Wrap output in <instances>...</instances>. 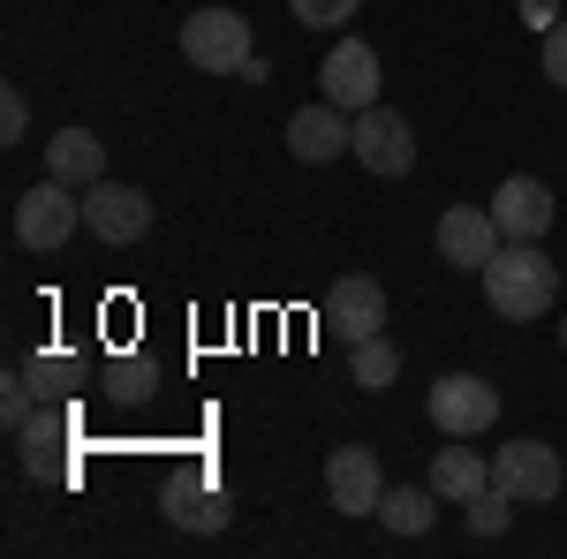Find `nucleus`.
<instances>
[{
	"instance_id": "nucleus-1",
	"label": "nucleus",
	"mask_w": 567,
	"mask_h": 559,
	"mask_svg": "<svg viewBox=\"0 0 567 559\" xmlns=\"http://www.w3.org/2000/svg\"><path fill=\"white\" fill-rule=\"evenodd\" d=\"M484 302L507 318V325H537L553 302H560V265L545 258L537 242H499V258L477 272Z\"/></svg>"
},
{
	"instance_id": "nucleus-2",
	"label": "nucleus",
	"mask_w": 567,
	"mask_h": 559,
	"mask_svg": "<svg viewBox=\"0 0 567 559\" xmlns=\"http://www.w3.org/2000/svg\"><path fill=\"white\" fill-rule=\"evenodd\" d=\"M250 53H258L250 45V15H235V8H197L182 23V61L205 69V76H243Z\"/></svg>"
},
{
	"instance_id": "nucleus-3",
	"label": "nucleus",
	"mask_w": 567,
	"mask_h": 559,
	"mask_svg": "<svg viewBox=\"0 0 567 559\" xmlns=\"http://www.w3.org/2000/svg\"><path fill=\"white\" fill-rule=\"evenodd\" d=\"M76 227H84V197H76L69 182H53V174L16 197V242H23V250H61Z\"/></svg>"
},
{
	"instance_id": "nucleus-4",
	"label": "nucleus",
	"mask_w": 567,
	"mask_h": 559,
	"mask_svg": "<svg viewBox=\"0 0 567 559\" xmlns=\"http://www.w3.org/2000/svg\"><path fill=\"white\" fill-rule=\"evenodd\" d=\"M349 159H355L363 174H379V182L409 174V167H416V130H409V114H393L386 99H379V106H363V114H355Z\"/></svg>"
},
{
	"instance_id": "nucleus-5",
	"label": "nucleus",
	"mask_w": 567,
	"mask_h": 559,
	"mask_svg": "<svg viewBox=\"0 0 567 559\" xmlns=\"http://www.w3.org/2000/svg\"><path fill=\"white\" fill-rule=\"evenodd\" d=\"M492 484H499L515 507H545V499H560L567 469H560V454H553L545 438H515V446L492 454Z\"/></svg>"
},
{
	"instance_id": "nucleus-6",
	"label": "nucleus",
	"mask_w": 567,
	"mask_h": 559,
	"mask_svg": "<svg viewBox=\"0 0 567 559\" xmlns=\"http://www.w3.org/2000/svg\"><path fill=\"white\" fill-rule=\"evenodd\" d=\"M424 408H432V424L446 431V438H477V431L499 424V386L477 379V371H446Z\"/></svg>"
},
{
	"instance_id": "nucleus-7",
	"label": "nucleus",
	"mask_w": 567,
	"mask_h": 559,
	"mask_svg": "<svg viewBox=\"0 0 567 559\" xmlns=\"http://www.w3.org/2000/svg\"><path fill=\"white\" fill-rule=\"evenodd\" d=\"M432 242H439V258L454 265V272H484V265L499 258V219H492V205H446L432 227Z\"/></svg>"
},
{
	"instance_id": "nucleus-8",
	"label": "nucleus",
	"mask_w": 567,
	"mask_h": 559,
	"mask_svg": "<svg viewBox=\"0 0 567 559\" xmlns=\"http://www.w3.org/2000/svg\"><path fill=\"white\" fill-rule=\"evenodd\" d=\"M84 227L99 235V242H144L152 235V197L144 189H130V182H91L84 189Z\"/></svg>"
},
{
	"instance_id": "nucleus-9",
	"label": "nucleus",
	"mask_w": 567,
	"mask_h": 559,
	"mask_svg": "<svg viewBox=\"0 0 567 559\" xmlns=\"http://www.w3.org/2000/svg\"><path fill=\"white\" fill-rule=\"evenodd\" d=\"M318 91L341 106V114H363V106H379V53L363 39H341L326 61H318Z\"/></svg>"
},
{
	"instance_id": "nucleus-10",
	"label": "nucleus",
	"mask_w": 567,
	"mask_h": 559,
	"mask_svg": "<svg viewBox=\"0 0 567 559\" xmlns=\"http://www.w3.org/2000/svg\"><path fill=\"white\" fill-rule=\"evenodd\" d=\"M326 499H333L341 515H379V499H386L379 454H371V446H333V454H326Z\"/></svg>"
},
{
	"instance_id": "nucleus-11",
	"label": "nucleus",
	"mask_w": 567,
	"mask_h": 559,
	"mask_svg": "<svg viewBox=\"0 0 567 559\" xmlns=\"http://www.w3.org/2000/svg\"><path fill=\"white\" fill-rule=\"evenodd\" d=\"M386 325V288L371 280V272H349V280H333V296H326V333L333 341H371Z\"/></svg>"
},
{
	"instance_id": "nucleus-12",
	"label": "nucleus",
	"mask_w": 567,
	"mask_h": 559,
	"mask_svg": "<svg viewBox=\"0 0 567 559\" xmlns=\"http://www.w3.org/2000/svg\"><path fill=\"white\" fill-rule=\"evenodd\" d=\"M492 219H499L507 242H545V227H553V189H545L537 174H507V182L492 189Z\"/></svg>"
},
{
	"instance_id": "nucleus-13",
	"label": "nucleus",
	"mask_w": 567,
	"mask_h": 559,
	"mask_svg": "<svg viewBox=\"0 0 567 559\" xmlns=\"http://www.w3.org/2000/svg\"><path fill=\"white\" fill-rule=\"evenodd\" d=\"M355 144V114H341L333 99H318L303 114H288V152L303 159V167H326V159H341Z\"/></svg>"
},
{
	"instance_id": "nucleus-14",
	"label": "nucleus",
	"mask_w": 567,
	"mask_h": 559,
	"mask_svg": "<svg viewBox=\"0 0 567 559\" xmlns=\"http://www.w3.org/2000/svg\"><path fill=\"white\" fill-rule=\"evenodd\" d=\"M227 491L219 484H205L197 469H182V476H167V521L175 529H197V537H213V529H227Z\"/></svg>"
},
{
	"instance_id": "nucleus-15",
	"label": "nucleus",
	"mask_w": 567,
	"mask_h": 559,
	"mask_svg": "<svg viewBox=\"0 0 567 559\" xmlns=\"http://www.w3.org/2000/svg\"><path fill=\"white\" fill-rule=\"evenodd\" d=\"M484 484H492V462H484L470 438H454V446H439V454H432V491L446 499V507H470Z\"/></svg>"
},
{
	"instance_id": "nucleus-16",
	"label": "nucleus",
	"mask_w": 567,
	"mask_h": 559,
	"mask_svg": "<svg viewBox=\"0 0 567 559\" xmlns=\"http://www.w3.org/2000/svg\"><path fill=\"white\" fill-rule=\"evenodd\" d=\"M45 174L69 182V189H91V182H106V144L91 130H61L45 144Z\"/></svg>"
},
{
	"instance_id": "nucleus-17",
	"label": "nucleus",
	"mask_w": 567,
	"mask_h": 559,
	"mask_svg": "<svg viewBox=\"0 0 567 559\" xmlns=\"http://www.w3.org/2000/svg\"><path fill=\"white\" fill-rule=\"evenodd\" d=\"M379 521H386L393 537H424L439 521V491L432 484H393L386 499H379Z\"/></svg>"
},
{
	"instance_id": "nucleus-18",
	"label": "nucleus",
	"mask_w": 567,
	"mask_h": 559,
	"mask_svg": "<svg viewBox=\"0 0 567 559\" xmlns=\"http://www.w3.org/2000/svg\"><path fill=\"white\" fill-rule=\"evenodd\" d=\"M61 438H69V416H31V424L16 431L23 469H31V476H69V462H61Z\"/></svg>"
},
{
	"instance_id": "nucleus-19",
	"label": "nucleus",
	"mask_w": 567,
	"mask_h": 559,
	"mask_svg": "<svg viewBox=\"0 0 567 559\" xmlns=\"http://www.w3.org/2000/svg\"><path fill=\"white\" fill-rule=\"evenodd\" d=\"M349 379H355L363 393H386L393 379H401V348H393L386 333H371V341H355V348H349Z\"/></svg>"
},
{
	"instance_id": "nucleus-20",
	"label": "nucleus",
	"mask_w": 567,
	"mask_h": 559,
	"mask_svg": "<svg viewBox=\"0 0 567 559\" xmlns=\"http://www.w3.org/2000/svg\"><path fill=\"white\" fill-rule=\"evenodd\" d=\"M507 515H515V499H507L499 484H484L477 499H470V529H477V537H499V529H507Z\"/></svg>"
},
{
	"instance_id": "nucleus-21",
	"label": "nucleus",
	"mask_w": 567,
	"mask_h": 559,
	"mask_svg": "<svg viewBox=\"0 0 567 559\" xmlns=\"http://www.w3.org/2000/svg\"><path fill=\"white\" fill-rule=\"evenodd\" d=\"M31 401H39L31 371H16V379L0 386V424H8V431H23V424H31Z\"/></svg>"
},
{
	"instance_id": "nucleus-22",
	"label": "nucleus",
	"mask_w": 567,
	"mask_h": 559,
	"mask_svg": "<svg viewBox=\"0 0 567 559\" xmlns=\"http://www.w3.org/2000/svg\"><path fill=\"white\" fill-rule=\"evenodd\" d=\"M31 386H39V401H45V393H69V386H76V355H61V348L39 355V363H31Z\"/></svg>"
},
{
	"instance_id": "nucleus-23",
	"label": "nucleus",
	"mask_w": 567,
	"mask_h": 559,
	"mask_svg": "<svg viewBox=\"0 0 567 559\" xmlns=\"http://www.w3.org/2000/svg\"><path fill=\"white\" fill-rule=\"evenodd\" d=\"M296 8V23H310V31H333V23H349L363 0H288Z\"/></svg>"
},
{
	"instance_id": "nucleus-24",
	"label": "nucleus",
	"mask_w": 567,
	"mask_h": 559,
	"mask_svg": "<svg viewBox=\"0 0 567 559\" xmlns=\"http://www.w3.org/2000/svg\"><path fill=\"white\" fill-rule=\"evenodd\" d=\"M23 136H31V99H23V91H0V144L16 152Z\"/></svg>"
},
{
	"instance_id": "nucleus-25",
	"label": "nucleus",
	"mask_w": 567,
	"mask_h": 559,
	"mask_svg": "<svg viewBox=\"0 0 567 559\" xmlns=\"http://www.w3.org/2000/svg\"><path fill=\"white\" fill-rule=\"evenodd\" d=\"M537 61H545V84H560V91H567V15L553 23V31H545V53H537Z\"/></svg>"
},
{
	"instance_id": "nucleus-26",
	"label": "nucleus",
	"mask_w": 567,
	"mask_h": 559,
	"mask_svg": "<svg viewBox=\"0 0 567 559\" xmlns=\"http://www.w3.org/2000/svg\"><path fill=\"white\" fill-rule=\"evenodd\" d=\"M515 15H523L529 31H553L560 23V0H515Z\"/></svg>"
},
{
	"instance_id": "nucleus-27",
	"label": "nucleus",
	"mask_w": 567,
	"mask_h": 559,
	"mask_svg": "<svg viewBox=\"0 0 567 559\" xmlns=\"http://www.w3.org/2000/svg\"><path fill=\"white\" fill-rule=\"evenodd\" d=\"M560 341H567V318H560Z\"/></svg>"
}]
</instances>
